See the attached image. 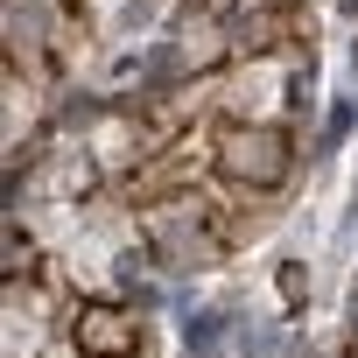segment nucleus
I'll use <instances>...</instances> for the list:
<instances>
[{"mask_svg": "<svg viewBox=\"0 0 358 358\" xmlns=\"http://www.w3.org/2000/svg\"><path fill=\"white\" fill-rule=\"evenodd\" d=\"M225 169L232 176H253V183H281L288 148H281V134H232L225 141Z\"/></svg>", "mask_w": 358, "mask_h": 358, "instance_id": "1", "label": "nucleus"}, {"mask_svg": "<svg viewBox=\"0 0 358 358\" xmlns=\"http://www.w3.org/2000/svg\"><path fill=\"white\" fill-rule=\"evenodd\" d=\"M183 344H190V358H225V351H218V344H225V316H218V309L190 316V323H183Z\"/></svg>", "mask_w": 358, "mask_h": 358, "instance_id": "2", "label": "nucleus"}, {"mask_svg": "<svg viewBox=\"0 0 358 358\" xmlns=\"http://www.w3.org/2000/svg\"><path fill=\"white\" fill-rule=\"evenodd\" d=\"M239 351H246V358H253V351H260V358H274V351H281V330H267V323L253 330V323H246V330H239Z\"/></svg>", "mask_w": 358, "mask_h": 358, "instance_id": "3", "label": "nucleus"}, {"mask_svg": "<svg viewBox=\"0 0 358 358\" xmlns=\"http://www.w3.org/2000/svg\"><path fill=\"white\" fill-rule=\"evenodd\" d=\"M344 134H351V99H337V106H330V127H323V148H337Z\"/></svg>", "mask_w": 358, "mask_h": 358, "instance_id": "4", "label": "nucleus"}, {"mask_svg": "<svg viewBox=\"0 0 358 358\" xmlns=\"http://www.w3.org/2000/svg\"><path fill=\"white\" fill-rule=\"evenodd\" d=\"M337 8H344V15H358V0H337Z\"/></svg>", "mask_w": 358, "mask_h": 358, "instance_id": "5", "label": "nucleus"}]
</instances>
